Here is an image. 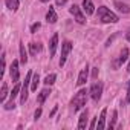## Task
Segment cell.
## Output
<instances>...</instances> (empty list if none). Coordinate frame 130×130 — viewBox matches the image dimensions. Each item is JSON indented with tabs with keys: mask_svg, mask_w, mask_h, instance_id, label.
Returning <instances> with one entry per match:
<instances>
[{
	"mask_svg": "<svg viewBox=\"0 0 130 130\" xmlns=\"http://www.w3.org/2000/svg\"><path fill=\"white\" fill-rule=\"evenodd\" d=\"M89 96H90L89 90H86V89L78 90V92L74 95V98H72V109H74V112H78L80 109H83V107L86 106Z\"/></svg>",
	"mask_w": 130,
	"mask_h": 130,
	"instance_id": "cell-1",
	"label": "cell"
},
{
	"mask_svg": "<svg viewBox=\"0 0 130 130\" xmlns=\"http://www.w3.org/2000/svg\"><path fill=\"white\" fill-rule=\"evenodd\" d=\"M96 15L100 19V22H103V23H118V20H119L118 15L115 12H112L107 6H100Z\"/></svg>",
	"mask_w": 130,
	"mask_h": 130,
	"instance_id": "cell-2",
	"label": "cell"
},
{
	"mask_svg": "<svg viewBox=\"0 0 130 130\" xmlns=\"http://www.w3.org/2000/svg\"><path fill=\"white\" fill-rule=\"evenodd\" d=\"M32 71H29L28 72V75H26V78H25V81H23V84H22V90H20V103L22 104H25L26 103V100H28V87H29V84H31V80H32Z\"/></svg>",
	"mask_w": 130,
	"mask_h": 130,
	"instance_id": "cell-3",
	"label": "cell"
},
{
	"mask_svg": "<svg viewBox=\"0 0 130 130\" xmlns=\"http://www.w3.org/2000/svg\"><path fill=\"white\" fill-rule=\"evenodd\" d=\"M72 51V43L69 41V40H64L63 43H61V57H60V68H63L64 64H66V60H68V55H69V52Z\"/></svg>",
	"mask_w": 130,
	"mask_h": 130,
	"instance_id": "cell-4",
	"label": "cell"
},
{
	"mask_svg": "<svg viewBox=\"0 0 130 130\" xmlns=\"http://www.w3.org/2000/svg\"><path fill=\"white\" fill-rule=\"evenodd\" d=\"M89 93H90V98H92L95 103H98V101L101 100V93H103V84H101L100 81L93 83V84L90 86V89H89Z\"/></svg>",
	"mask_w": 130,
	"mask_h": 130,
	"instance_id": "cell-5",
	"label": "cell"
},
{
	"mask_svg": "<svg viewBox=\"0 0 130 130\" xmlns=\"http://www.w3.org/2000/svg\"><path fill=\"white\" fill-rule=\"evenodd\" d=\"M69 12L74 15V19L77 20V23H80V25H84V23H86V17H84L83 11L80 9V6H77V5H72V6L69 8Z\"/></svg>",
	"mask_w": 130,
	"mask_h": 130,
	"instance_id": "cell-6",
	"label": "cell"
},
{
	"mask_svg": "<svg viewBox=\"0 0 130 130\" xmlns=\"http://www.w3.org/2000/svg\"><path fill=\"white\" fill-rule=\"evenodd\" d=\"M9 74H11L12 83H19V80H20V72H19V61H17V60L12 61L11 69H9Z\"/></svg>",
	"mask_w": 130,
	"mask_h": 130,
	"instance_id": "cell-7",
	"label": "cell"
},
{
	"mask_svg": "<svg viewBox=\"0 0 130 130\" xmlns=\"http://www.w3.org/2000/svg\"><path fill=\"white\" fill-rule=\"evenodd\" d=\"M127 58H128V49L127 47H124L122 51H121V54H119V57H118V60L115 61V64H113V68L116 69V68H119L122 63H125L127 61Z\"/></svg>",
	"mask_w": 130,
	"mask_h": 130,
	"instance_id": "cell-8",
	"label": "cell"
},
{
	"mask_svg": "<svg viewBox=\"0 0 130 130\" xmlns=\"http://www.w3.org/2000/svg\"><path fill=\"white\" fill-rule=\"evenodd\" d=\"M87 77H89V66L86 64V68H84V69H81V72H80V75H78L77 86H83V84H86V81H87Z\"/></svg>",
	"mask_w": 130,
	"mask_h": 130,
	"instance_id": "cell-9",
	"label": "cell"
},
{
	"mask_svg": "<svg viewBox=\"0 0 130 130\" xmlns=\"http://www.w3.org/2000/svg\"><path fill=\"white\" fill-rule=\"evenodd\" d=\"M57 46H58V34H54L49 40V55L54 57L55 55V51H57Z\"/></svg>",
	"mask_w": 130,
	"mask_h": 130,
	"instance_id": "cell-10",
	"label": "cell"
},
{
	"mask_svg": "<svg viewBox=\"0 0 130 130\" xmlns=\"http://www.w3.org/2000/svg\"><path fill=\"white\" fill-rule=\"evenodd\" d=\"M57 20H58V15H57V12H55V8L49 6V9H47V12H46V22H47V23H55Z\"/></svg>",
	"mask_w": 130,
	"mask_h": 130,
	"instance_id": "cell-11",
	"label": "cell"
},
{
	"mask_svg": "<svg viewBox=\"0 0 130 130\" xmlns=\"http://www.w3.org/2000/svg\"><path fill=\"white\" fill-rule=\"evenodd\" d=\"M87 116H89V112L86 109V110H83V113L80 115V119H78V128L80 130H83V128L87 127Z\"/></svg>",
	"mask_w": 130,
	"mask_h": 130,
	"instance_id": "cell-12",
	"label": "cell"
},
{
	"mask_svg": "<svg viewBox=\"0 0 130 130\" xmlns=\"http://www.w3.org/2000/svg\"><path fill=\"white\" fill-rule=\"evenodd\" d=\"M83 9L87 15H92L95 12V6H93V2L92 0H83Z\"/></svg>",
	"mask_w": 130,
	"mask_h": 130,
	"instance_id": "cell-13",
	"label": "cell"
},
{
	"mask_svg": "<svg viewBox=\"0 0 130 130\" xmlns=\"http://www.w3.org/2000/svg\"><path fill=\"white\" fill-rule=\"evenodd\" d=\"M106 115H107V109H103V110H101V113H100L98 125H96V128H98V130H103V128H106Z\"/></svg>",
	"mask_w": 130,
	"mask_h": 130,
	"instance_id": "cell-14",
	"label": "cell"
},
{
	"mask_svg": "<svg viewBox=\"0 0 130 130\" xmlns=\"http://www.w3.org/2000/svg\"><path fill=\"white\" fill-rule=\"evenodd\" d=\"M5 5H6V8L9 11L15 12L19 9V6H20V0H5Z\"/></svg>",
	"mask_w": 130,
	"mask_h": 130,
	"instance_id": "cell-15",
	"label": "cell"
},
{
	"mask_svg": "<svg viewBox=\"0 0 130 130\" xmlns=\"http://www.w3.org/2000/svg\"><path fill=\"white\" fill-rule=\"evenodd\" d=\"M115 8L119 12H122V14H128L130 12V6L125 5V3H122V2H118V0H115Z\"/></svg>",
	"mask_w": 130,
	"mask_h": 130,
	"instance_id": "cell-16",
	"label": "cell"
},
{
	"mask_svg": "<svg viewBox=\"0 0 130 130\" xmlns=\"http://www.w3.org/2000/svg\"><path fill=\"white\" fill-rule=\"evenodd\" d=\"M20 63L23 64V66H25V64L28 63V52H26V49H25V44L23 43H20Z\"/></svg>",
	"mask_w": 130,
	"mask_h": 130,
	"instance_id": "cell-17",
	"label": "cell"
},
{
	"mask_svg": "<svg viewBox=\"0 0 130 130\" xmlns=\"http://www.w3.org/2000/svg\"><path fill=\"white\" fill-rule=\"evenodd\" d=\"M49 95H51V89H49V87L43 89V90L38 93V103H40V104H43V103H44V100H46Z\"/></svg>",
	"mask_w": 130,
	"mask_h": 130,
	"instance_id": "cell-18",
	"label": "cell"
},
{
	"mask_svg": "<svg viewBox=\"0 0 130 130\" xmlns=\"http://www.w3.org/2000/svg\"><path fill=\"white\" fill-rule=\"evenodd\" d=\"M29 51H31V55H37L41 51V44L40 43H31L29 44Z\"/></svg>",
	"mask_w": 130,
	"mask_h": 130,
	"instance_id": "cell-19",
	"label": "cell"
},
{
	"mask_svg": "<svg viewBox=\"0 0 130 130\" xmlns=\"http://www.w3.org/2000/svg\"><path fill=\"white\" fill-rule=\"evenodd\" d=\"M6 96H8V84L3 83L2 84V92H0V103H5Z\"/></svg>",
	"mask_w": 130,
	"mask_h": 130,
	"instance_id": "cell-20",
	"label": "cell"
},
{
	"mask_svg": "<svg viewBox=\"0 0 130 130\" xmlns=\"http://www.w3.org/2000/svg\"><path fill=\"white\" fill-rule=\"evenodd\" d=\"M38 84H40V77H38V74H34L32 75V80H31V89L32 90H37Z\"/></svg>",
	"mask_w": 130,
	"mask_h": 130,
	"instance_id": "cell-21",
	"label": "cell"
},
{
	"mask_svg": "<svg viewBox=\"0 0 130 130\" xmlns=\"http://www.w3.org/2000/svg\"><path fill=\"white\" fill-rule=\"evenodd\" d=\"M55 80H57V75H55V74H51V75H47V77L44 78L43 83H44L46 86H52V84L55 83Z\"/></svg>",
	"mask_w": 130,
	"mask_h": 130,
	"instance_id": "cell-22",
	"label": "cell"
},
{
	"mask_svg": "<svg viewBox=\"0 0 130 130\" xmlns=\"http://www.w3.org/2000/svg\"><path fill=\"white\" fill-rule=\"evenodd\" d=\"M20 90H22V86H20V84L17 83V84H15V87L12 89V92L9 93V96H11V101H14V98H15V96L19 95V92H20Z\"/></svg>",
	"mask_w": 130,
	"mask_h": 130,
	"instance_id": "cell-23",
	"label": "cell"
},
{
	"mask_svg": "<svg viewBox=\"0 0 130 130\" xmlns=\"http://www.w3.org/2000/svg\"><path fill=\"white\" fill-rule=\"evenodd\" d=\"M116 121H118V112L113 110V112H112V121H110V124H109V128H115Z\"/></svg>",
	"mask_w": 130,
	"mask_h": 130,
	"instance_id": "cell-24",
	"label": "cell"
},
{
	"mask_svg": "<svg viewBox=\"0 0 130 130\" xmlns=\"http://www.w3.org/2000/svg\"><path fill=\"white\" fill-rule=\"evenodd\" d=\"M40 26H41V25H40L38 22H37V23H34V25L31 26V34H35V32H37V31L40 29Z\"/></svg>",
	"mask_w": 130,
	"mask_h": 130,
	"instance_id": "cell-25",
	"label": "cell"
},
{
	"mask_svg": "<svg viewBox=\"0 0 130 130\" xmlns=\"http://www.w3.org/2000/svg\"><path fill=\"white\" fill-rule=\"evenodd\" d=\"M14 107H15L14 101H9V103H6V104H5V110H11V109H14Z\"/></svg>",
	"mask_w": 130,
	"mask_h": 130,
	"instance_id": "cell-26",
	"label": "cell"
},
{
	"mask_svg": "<svg viewBox=\"0 0 130 130\" xmlns=\"http://www.w3.org/2000/svg\"><path fill=\"white\" fill-rule=\"evenodd\" d=\"M40 116H41V109H37V110H35V113H34V119L37 121Z\"/></svg>",
	"mask_w": 130,
	"mask_h": 130,
	"instance_id": "cell-27",
	"label": "cell"
},
{
	"mask_svg": "<svg viewBox=\"0 0 130 130\" xmlns=\"http://www.w3.org/2000/svg\"><path fill=\"white\" fill-rule=\"evenodd\" d=\"M68 3V0H57V6H64Z\"/></svg>",
	"mask_w": 130,
	"mask_h": 130,
	"instance_id": "cell-28",
	"label": "cell"
},
{
	"mask_svg": "<svg viewBox=\"0 0 130 130\" xmlns=\"http://www.w3.org/2000/svg\"><path fill=\"white\" fill-rule=\"evenodd\" d=\"M115 37H116V34H113V35H112V37H110V38H109V40L106 41V46H110V43L113 41V38H115Z\"/></svg>",
	"mask_w": 130,
	"mask_h": 130,
	"instance_id": "cell-29",
	"label": "cell"
},
{
	"mask_svg": "<svg viewBox=\"0 0 130 130\" xmlns=\"http://www.w3.org/2000/svg\"><path fill=\"white\" fill-rule=\"evenodd\" d=\"M96 118H98V116H96ZM96 118L92 119V122H90V128H96Z\"/></svg>",
	"mask_w": 130,
	"mask_h": 130,
	"instance_id": "cell-30",
	"label": "cell"
},
{
	"mask_svg": "<svg viewBox=\"0 0 130 130\" xmlns=\"http://www.w3.org/2000/svg\"><path fill=\"white\" fill-rule=\"evenodd\" d=\"M127 103H130V81H128V87H127Z\"/></svg>",
	"mask_w": 130,
	"mask_h": 130,
	"instance_id": "cell-31",
	"label": "cell"
},
{
	"mask_svg": "<svg viewBox=\"0 0 130 130\" xmlns=\"http://www.w3.org/2000/svg\"><path fill=\"white\" fill-rule=\"evenodd\" d=\"M92 77H93V78H96V77H98V69H96V68L93 69V72H92Z\"/></svg>",
	"mask_w": 130,
	"mask_h": 130,
	"instance_id": "cell-32",
	"label": "cell"
},
{
	"mask_svg": "<svg viewBox=\"0 0 130 130\" xmlns=\"http://www.w3.org/2000/svg\"><path fill=\"white\" fill-rule=\"evenodd\" d=\"M125 40H127V41H130V31H127V32H125Z\"/></svg>",
	"mask_w": 130,
	"mask_h": 130,
	"instance_id": "cell-33",
	"label": "cell"
},
{
	"mask_svg": "<svg viewBox=\"0 0 130 130\" xmlns=\"http://www.w3.org/2000/svg\"><path fill=\"white\" fill-rule=\"evenodd\" d=\"M127 72H130V61H128V64H127V69H125Z\"/></svg>",
	"mask_w": 130,
	"mask_h": 130,
	"instance_id": "cell-34",
	"label": "cell"
},
{
	"mask_svg": "<svg viewBox=\"0 0 130 130\" xmlns=\"http://www.w3.org/2000/svg\"><path fill=\"white\" fill-rule=\"evenodd\" d=\"M40 2H41V3H46V2H49V0H40Z\"/></svg>",
	"mask_w": 130,
	"mask_h": 130,
	"instance_id": "cell-35",
	"label": "cell"
}]
</instances>
